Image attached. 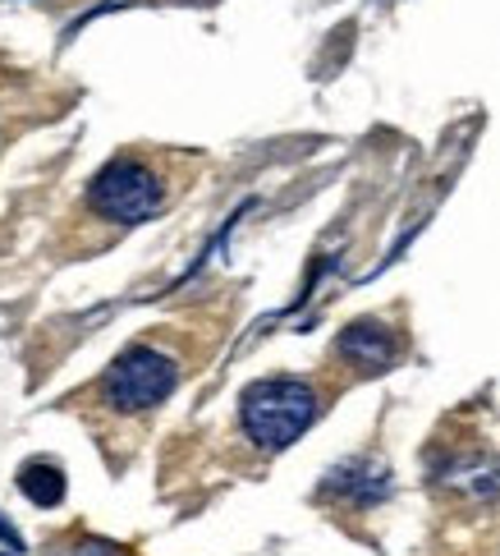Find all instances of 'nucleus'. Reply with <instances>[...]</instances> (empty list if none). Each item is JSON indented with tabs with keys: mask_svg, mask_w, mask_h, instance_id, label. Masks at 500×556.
<instances>
[{
	"mask_svg": "<svg viewBox=\"0 0 500 556\" xmlns=\"http://www.w3.org/2000/svg\"><path fill=\"white\" fill-rule=\"evenodd\" d=\"M239 419H244L253 446L285 451L317 419V391L308 382H298V377H262V382H253L244 391Z\"/></svg>",
	"mask_w": 500,
	"mask_h": 556,
	"instance_id": "1",
	"label": "nucleus"
},
{
	"mask_svg": "<svg viewBox=\"0 0 500 556\" xmlns=\"http://www.w3.org/2000/svg\"><path fill=\"white\" fill-rule=\"evenodd\" d=\"M88 203L97 216L119 226H143L162 212V180L152 166L133 162V156H115V162L88 185Z\"/></svg>",
	"mask_w": 500,
	"mask_h": 556,
	"instance_id": "2",
	"label": "nucleus"
},
{
	"mask_svg": "<svg viewBox=\"0 0 500 556\" xmlns=\"http://www.w3.org/2000/svg\"><path fill=\"white\" fill-rule=\"evenodd\" d=\"M175 387H179L175 359H170V354H162V350H152V345L125 350V354H119V359L106 368V377H102L106 401H111L115 409H125V414L162 405Z\"/></svg>",
	"mask_w": 500,
	"mask_h": 556,
	"instance_id": "3",
	"label": "nucleus"
},
{
	"mask_svg": "<svg viewBox=\"0 0 500 556\" xmlns=\"http://www.w3.org/2000/svg\"><path fill=\"white\" fill-rule=\"evenodd\" d=\"M339 354H345L349 364L376 372L395 359V336L382 323H354V327L339 331Z\"/></svg>",
	"mask_w": 500,
	"mask_h": 556,
	"instance_id": "4",
	"label": "nucleus"
},
{
	"mask_svg": "<svg viewBox=\"0 0 500 556\" xmlns=\"http://www.w3.org/2000/svg\"><path fill=\"white\" fill-rule=\"evenodd\" d=\"M18 492H24L33 506H60L65 502V473L47 460H28L18 469Z\"/></svg>",
	"mask_w": 500,
	"mask_h": 556,
	"instance_id": "5",
	"label": "nucleus"
},
{
	"mask_svg": "<svg viewBox=\"0 0 500 556\" xmlns=\"http://www.w3.org/2000/svg\"><path fill=\"white\" fill-rule=\"evenodd\" d=\"M74 556H125V547H111V543L88 539V543H78V552H74Z\"/></svg>",
	"mask_w": 500,
	"mask_h": 556,
	"instance_id": "6",
	"label": "nucleus"
},
{
	"mask_svg": "<svg viewBox=\"0 0 500 556\" xmlns=\"http://www.w3.org/2000/svg\"><path fill=\"white\" fill-rule=\"evenodd\" d=\"M0 539H5V543H10V552H24V543H18V533H14V529H10L5 520H0Z\"/></svg>",
	"mask_w": 500,
	"mask_h": 556,
	"instance_id": "7",
	"label": "nucleus"
}]
</instances>
